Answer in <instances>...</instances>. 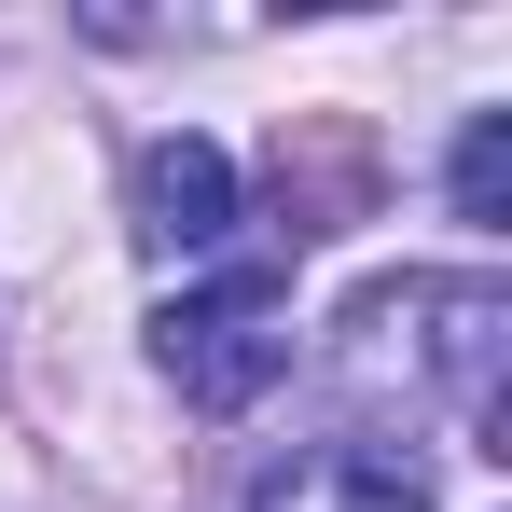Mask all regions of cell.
Here are the masks:
<instances>
[{
  "label": "cell",
  "mask_w": 512,
  "mask_h": 512,
  "mask_svg": "<svg viewBox=\"0 0 512 512\" xmlns=\"http://www.w3.org/2000/svg\"><path fill=\"white\" fill-rule=\"evenodd\" d=\"M153 374H167L194 416H250L263 388L291 374V277L277 263L180 277L167 305H153Z\"/></svg>",
  "instance_id": "2"
},
{
  "label": "cell",
  "mask_w": 512,
  "mask_h": 512,
  "mask_svg": "<svg viewBox=\"0 0 512 512\" xmlns=\"http://www.w3.org/2000/svg\"><path fill=\"white\" fill-rule=\"evenodd\" d=\"M499 360H512V291L499 277H374L346 305V346H333L346 388L457 402L471 429H499Z\"/></svg>",
  "instance_id": "1"
},
{
  "label": "cell",
  "mask_w": 512,
  "mask_h": 512,
  "mask_svg": "<svg viewBox=\"0 0 512 512\" xmlns=\"http://www.w3.org/2000/svg\"><path fill=\"white\" fill-rule=\"evenodd\" d=\"M443 194H457V222H499V208H512V111H471V125H457Z\"/></svg>",
  "instance_id": "5"
},
{
  "label": "cell",
  "mask_w": 512,
  "mask_h": 512,
  "mask_svg": "<svg viewBox=\"0 0 512 512\" xmlns=\"http://www.w3.org/2000/svg\"><path fill=\"white\" fill-rule=\"evenodd\" d=\"M250 512H429V471L402 443H305L250 485Z\"/></svg>",
  "instance_id": "4"
},
{
  "label": "cell",
  "mask_w": 512,
  "mask_h": 512,
  "mask_svg": "<svg viewBox=\"0 0 512 512\" xmlns=\"http://www.w3.org/2000/svg\"><path fill=\"white\" fill-rule=\"evenodd\" d=\"M125 208H139V250L194 277V263L236 250V153H222V139H194V125H180V139H139Z\"/></svg>",
  "instance_id": "3"
}]
</instances>
